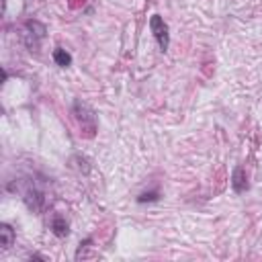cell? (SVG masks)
Segmentation results:
<instances>
[{
	"label": "cell",
	"instance_id": "6da1fadb",
	"mask_svg": "<svg viewBox=\"0 0 262 262\" xmlns=\"http://www.w3.org/2000/svg\"><path fill=\"white\" fill-rule=\"evenodd\" d=\"M72 113H74V117H76V121H78L82 133H84L86 137H94L96 127H98L96 113H94L86 102H82V100H74V104H72Z\"/></svg>",
	"mask_w": 262,
	"mask_h": 262
},
{
	"label": "cell",
	"instance_id": "7a4b0ae2",
	"mask_svg": "<svg viewBox=\"0 0 262 262\" xmlns=\"http://www.w3.org/2000/svg\"><path fill=\"white\" fill-rule=\"evenodd\" d=\"M45 35H47V27L43 23H39V20H27L25 23L23 41L29 47V51H39V45L45 39Z\"/></svg>",
	"mask_w": 262,
	"mask_h": 262
},
{
	"label": "cell",
	"instance_id": "3957f363",
	"mask_svg": "<svg viewBox=\"0 0 262 262\" xmlns=\"http://www.w3.org/2000/svg\"><path fill=\"white\" fill-rule=\"evenodd\" d=\"M149 29L154 33V39L158 41V47L160 51H168V45H170V33H168V25L164 23V18L160 14H154L149 18Z\"/></svg>",
	"mask_w": 262,
	"mask_h": 262
},
{
	"label": "cell",
	"instance_id": "277c9868",
	"mask_svg": "<svg viewBox=\"0 0 262 262\" xmlns=\"http://www.w3.org/2000/svg\"><path fill=\"white\" fill-rule=\"evenodd\" d=\"M20 192H23L25 205H27L33 213H39V211L43 209V205H45V194H43V190L37 188L33 182H27V186H25Z\"/></svg>",
	"mask_w": 262,
	"mask_h": 262
},
{
	"label": "cell",
	"instance_id": "5b68a950",
	"mask_svg": "<svg viewBox=\"0 0 262 262\" xmlns=\"http://www.w3.org/2000/svg\"><path fill=\"white\" fill-rule=\"evenodd\" d=\"M231 186H233V190L237 194H242V192L248 190V176H246V170L242 166H237L233 170V174H231Z\"/></svg>",
	"mask_w": 262,
	"mask_h": 262
},
{
	"label": "cell",
	"instance_id": "8992f818",
	"mask_svg": "<svg viewBox=\"0 0 262 262\" xmlns=\"http://www.w3.org/2000/svg\"><path fill=\"white\" fill-rule=\"evenodd\" d=\"M51 231H53L57 237H66V235L70 233V225H68V221H66L63 215L55 213V215L51 217Z\"/></svg>",
	"mask_w": 262,
	"mask_h": 262
},
{
	"label": "cell",
	"instance_id": "52a82bcc",
	"mask_svg": "<svg viewBox=\"0 0 262 262\" xmlns=\"http://www.w3.org/2000/svg\"><path fill=\"white\" fill-rule=\"evenodd\" d=\"M14 239H16L14 229L8 223H2L0 225V246H2V250H10L14 246Z\"/></svg>",
	"mask_w": 262,
	"mask_h": 262
},
{
	"label": "cell",
	"instance_id": "ba28073f",
	"mask_svg": "<svg viewBox=\"0 0 262 262\" xmlns=\"http://www.w3.org/2000/svg\"><path fill=\"white\" fill-rule=\"evenodd\" d=\"M53 61H55L59 68H68V66L72 63V55H70L63 47H57V49H53Z\"/></svg>",
	"mask_w": 262,
	"mask_h": 262
},
{
	"label": "cell",
	"instance_id": "9c48e42d",
	"mask_svg": "<svg viewBox=\"0 0 262 262\" xmlns=\"http://www.w3.org/2000/svg\"><path fill=\"white\" fill-rule=\"evenodd\" d=\"M70 164H72L78 172H82V174H88V172H90V164H88V160H86L84 156H74V158L70 160Z\"/></svg>",
	"mask_w": 262,
	"mask_h": 262
},
{
	"label": "cell",
	"instance_id": "30bf717a",
	"mask_svg": "<svg viewBox=\"0 0 262 262\" xmlns=\"http://www.w3.org/2000/svg\"><path fill=\"white\" fill-rule=\"evenodd\" d=\"M92 246V239L88 237V239H84L82 244H80V248H78V252H76V260H80V258H88L90 254H88V248Z\"/></svg>",
	"mask_w": 262,
	"mask_h": 262
},
{
	"label": "cell",
	"instance_id": "8fae6325",
	"mask_svg": "<svg viewBox=\"0 0 262 262\" xmlns=\"http://www.w3.org/2000/svg\"><path fill=\"white\" fill-rule=\"evenodd\" d=\"M158 190H147V192H141L139 196H137V201L139 203H147V201H158Z\"/></svg>",
	"mask_w": 262,
	"mask_h": 262
}]
</instances>
